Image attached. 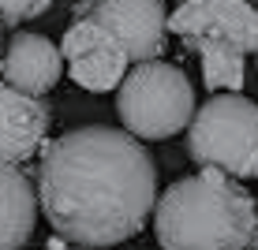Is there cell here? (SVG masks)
Here are the masks:
<instances>
[{
	"label": "cell",
	"instance_id": "4fadbf2b",
	"mask_svg": "<svg viewBox=\"0 0 258 250\" xmlns=\"http://www.w3.org/2000/svg\"><path fill=\"white\" fill-rule=\"evenodd\" d=\"M0 52H4V23H0Z\"/></svg>",
	"mask_w": 258,
	"mask_h": 250
},
{
	"label": "cell",
	"instance_id": "5b68a950",
	"mask_svg": "<svg viewBox=\"0 0 258 250\" xmlns=\"http://www.w3.org/2000/svg\"><path fill=\"white\" fill-rule=\"evenodd\" d=\"M75 15L101 23L135 64L165 52V0H79Z\"/></svg>",
	"mask_w": 258,
	"mask_h": 250
},
{
	"label": "cell",
	"instance_id": "5bb4252c",
	"mask_svg": "<svg viewBox=\"0 0 258 250\" xmlns=\"http://www.w3.org/2000/svg\"><path fill=\"white\" fill-rule=\"evenodd\" d=\"M79 250H86V246H79Z\"/></svg>",
	"mask_w": 258,
	"mask_h": 250
},
{
	"label": "cell",
	"instance_id": "30bf717a",
	"mask_svg": "<svg viewBox=\"0 0 258 250\" xmlns=\"http://www.w3.org/2000/svg\"><path fill=\"white\" fill-rule=\"evenodd\" d=\"M38 220L34 183L19 172V164L0 160V250H23Z\"/></svg>",
	"mask_w": 258,
	"mask_h": 250
},
{
	"label": "cell",
	"instance_id": "3957f363",
	"mask_svg": "<svg viewBox=\"0 0 258 250\" xmlns=\"http://www.w3.org/2000/svg\"><path fill=\"white\" fill-rule=\"evenodd\" d=\"M187 153L202 168L251 180L258 176V109L251 97L228 90L213 94L187 120Z\"/></svg>",
	"mask_w": 258,
	"mask_h": 250
},
{
	"label": "cell",
	"instance_id": "7c38bea8",
	"mask_svg": "<svg viewBox=\"0 0 258 250\" xmlns=\"http://www.w3.org/2000/svg\"><path fill=\"white\" fill-rule=\"evenodd\" d=\"M52 8V0H0V23L4 26H19L26 19H38Z\"/></svg>",
	"mask_w": 258,
	"mask_h": 250
},
{
	"label": "cell",
	"instance_id": "8fae6325",
	"mask_svg": "<svg viewBox=\"0 0 258 250\" xmlns=\"http://www.w3.org/2000/svg\"><path fill=\"white\" fill-rule=\"evenodd\" d=\"M187 49L199 52L202 60V75H206L210 94L213 90H239L247 75V52L232 45V41H221V38H191L183 41Z\"/></svg>",
	"mask_w": 258,
	"mask_h": 250
},
{
	"label": "cell",
	"instance_id": "277c9868",
	"mask_svg": "<svg viewBox=\"0 0 258 250\" xmlns=\"http://www.w3.org/2000/svg\"><path fill=\"white\" fill-rule=\"evenodd\" d=\"M116 112L123 131L135 138H172L187 127L195 112V90L180 67L142 60L116 82Z\"/></svg>",
	"mask_w": 258,
	"mask_h": 250
},
{
	"label": "cell",
	"instance_id": "52a82bcc",
	"mask_svg": "<svg viewBox=\"0 0 258 250\" xmlns=\"http://www.w3.org/2000/svg\"><path fill=\"white\" fill-rule=\"evenodd\" d=\"M165 30L176 38H221L243 52L258 45V15L251 0H183L172 15H165Z\"/></svg>",
	"mask_w": 258,
	"mask_h": 250
},
{
	"label": "cell",
	"instance_id": "ba28073f",
	"mask_svg": "<svg viewBox=\"0 0 258 250\" xmlns=\"http://www.w3.org/2000/svg\"><path fill=\"white\" fill-rule=\"evenodd\" d=\"M49 131V105L0 78V160L19 164L41 149Z\"/></svg>",
	"mask_w": 258,
	"mask_h": 250
},
{
	"label": "cell",
	"instance_id": "8992f818",
	"mask_svg": "<svg viewBox=\"0 0 258 250\" xmlns=\"http://www.w3.org/2000/svg\"><path fill=\"white\" fill-rule=\"evenodd\" d=\"M60 60L68 64L71 78L90 94H109L116 90L127 67V52L101 23L75 15V23L64 30L60 41Z\"/></svg>",
	"mask_w": 258,
	"mask_h": 250
},
{
	"label": "cell",
	"instance_id": "6da1fadb",
	"mask_svg": "<svg viewBox=\"0 0 258 250\" xmlns=\"http://www.w3.org/2000/svg\"><path fill=\"white\" fill-rule=\"evenodd\" d=\"M157 202V164L120 127H75L49 142L38 164V205L52 231L105 250L146 228Z\"/></svg>",
	"mask_w": 258,
	"mask_h": 250
},
{
	"label": "cell",
	"instance_id": "7a4b0ae2",
	"mask_svg": "<svg viewBox=\"0 0 258 250\" xmlns=\"http://www.w3.org/2000/svg\"><path fill=\"white\" fill-rule=\"evenodd\" d=\"M154 231L161 250H251L258 239L254 198L239 180L210 168L176 180L154 202Z\"/></svg>",
	"mask_w": 258,
	"mask_h": 250
},
{
	"label": "cell",
	"instance_id": "9c48e42d",
	"mask_svg": "<svg viewBox=\"0 0 258 250\" xmlns=\"http://www.w3.org/2000/svg\"><path fill=\"white\" fill-rule=\"evenodd\" d=\"M60 75H64V60L45 34L19 30L8 41V49L0 52V78L23 94H34V97L49 94L60 82Z\"/></svg>",
	"mask_w": 258,
	"mask_h": 250
}]
</instances>
